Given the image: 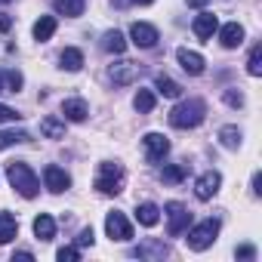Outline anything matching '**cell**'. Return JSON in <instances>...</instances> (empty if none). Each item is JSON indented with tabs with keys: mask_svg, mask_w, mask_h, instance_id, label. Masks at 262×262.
I'll list each match as a JSON object with an SVG mask.
<instances>
[{
	"mask_svg": "<svg viewBox=\"0 0 262 262\" xmlns=\"http://www.w3.org/2000/svg\"><path fill=\"white\" fill-rule=\"evenodd\" d=\"M204 117H207V102L204 99H185V102H179L170 111V126H176V129H194V126L204 123Z\"/></svg>",
	"mask_w": 262,
	"mask_h": 262,
	"instance_id": "6da1fadb",
	"label": "cell"
},
{
	"mask_svg": "<svg viewBox=\"0 0 262 262\" xmlns=\"http://www.w3.org/2000/svg\"><path fill=\"white\" fill-rule=\"evenodd\" d=\"M7 179H10V185L22 194V198H37V191H40V179L34 176V170L28 167V164H22V161H10L7 164Z\"/></svg>",
	"mask_w": 262,
	"mask_h": 262,
	"instance_id": "7a4b0ae2",
	"label": "cell"
},
{
	"mask_svg": "<svg viewBox=\"0 0 262 262\" xmlns=\"http://www.w3.org/2000/svg\"><path fill=\"white\" fill-rule=\"evenodd\" d=\"M96 188H99L102 194H120V191H123V167H120V164L105 161V164L99 167Z\"/></svg>",
	"mask_w": 262,
	"mask_h": 262,
	"instance_id": "3957f363",
	"label": "cell"
},
{
	"mask_svg": "<svg viewBox=\"0 0 262 262\" xmlns=\"http://www.w3.org/2000/svg\"><path fill=\"white\" fill-rule=\"evenodd\" d=\"M216 234H219V219H204V222H198L194 228H188V247L191 250H207V247H213V241H216Z\"/></svg>",
	"mask_w": 262,
	"mask_h": 262,
	"instance_id": "277c9868",
	"label": "cell"
},
{
	"mask_svg": "<svg viewBox=\"0 0 262 262\" xmlns=\"http://www.w3.org/2000/svg\"><path fill=\"white\" fill-rule=\"evenodd\" d=\"M164 213H167V231H170V237H179V234L188 231V225H191V210H188L185 204L170 201V204L164 207Z\"/></svg>",
	"mask_w": 262,
	"mask_h": 262,
	"instance_id": "5b68a950",
	"label": "cell"
},
{
	"mask_svg": "<svg viewBox=\"0 0 262 262\" xmlns=\"http://www.w3.org/2000/svg\"><path fill=\"white\" fill-rule=\"evenodd\" d=\"M129 40H133L139 50H151V47H158L161 34H158V28L148 25V22H133V25H129Z\"/></svg>",
	"mask_w": 262,
	"mask_h": 262,
	"instance_id": "8992f818",
	"label": "cell"
},
{
	"mask_svg": "<svg viewBox=\"0 0 262 262\" xmlns=\"http://www.w3.org/2000/svg\"><path fill=\"white\" fill-rule=\"evenodd\" d=\"M139 74H142L139 62H126V59L108 68V77H111L117 86H129V83H136V80H139Z\"/></svg>",
	"mask_w": 262,
	"mask_h": 262,
	"instance_id": "52a82bcc",
	"label": "cell"
},
{
	"mask_svg": "<svg viewBox=\"0 0 262 262\" xmlns=\"http://www.w3.org/2000/svg\"><path fill=\"white\" fill-rule=\"evenodd\" d=\"M105 234H108L111 241H129V237H133V225L126 222L123 213L114 210V213L105 216Z\"/></svg>",
	"mask_w": 262,
	"mask_h": 262,
	"instance_id": "ba28073f",
	"label": "cell"
},
{
	"mask_svg": "<svg viewBox=\"0 0 262 262\" xmlns=\"http://www.w3.org/2000/svg\"><path fill=\"white\" fill-rule=\"evenodd\" d=\"M142 145H145V161H148V164L164 161L167 151H170V139H167L164 133H148V136L142 139Z\"/></svg>",
	"mask_w": 262,
	"mask_h": 262,
	"instance_id": "9c48e42d",
	"label": "cell"
},
{
	"mask_svg": "<svg viewBox=\"0 0 262 262\" xmlns=\"http://www.w3.org/2000/svg\"><path fill=\"white\" fill-rule=\"evenodd\" d=\"M219 185H222V176H219L216 170H207V173L198 176V182H194V198H198V201H210V198H216Z\"/></svg>",
	"mask_w": 262,
	"mask_h": 262,
	"instance_id": "30bf717a",
	"label": "cell"
},
{
	"mask_svg": "<svg viewBox=\"0 0 262 262\" xmlns=\"http://www.w3.org/2000/svg\"><path fill=\"white\" fill-rule=\"evenodd\" d=\"M43 185H47L53 194H62V191H68V188H71V176H68L62 167L50 164V167L43 170Z\"/></svg>",
	"mask_w": 262,
	"mask_h": 262,
	"instance_id": "8fae6325",
	"label": "cell"
},
{
	"mask_svg": "<svg viewBox=\"0 0 262 262\" xmlns=\"http://www.w3.org/2000/svg\"><path fill=\"white\" fill-rule=\"evenodd\" d=\"M133 256L136 259H167L170 256V247L158 237H145L139 247H133Z\"/></svg>",
	"mask_w": 262,
	"mask_h": 262,
	"instance_id": "7c38bea8",
	"label": "cell"
},
{
	"mask_svg": "<svg viewBox=\"0 0 262 262\" xmlns=\"http://www.w3.org/2000/svg\"><path fill=\"white\" fill-rule=\"evenodd\" d=\"M176 59H179V65H182V71H188L191 77H198V74H204V56L201 53H194V50H188V47H182L179 53H176Z\"/></svg>",
	"mask_w": 262,
	"mask_h": 262,
	"instance_id": "4fadbf2b",
	"label": "cell"
},
{
	"mask_svg": "<svg viewBox=\"0 0 262 262\" xmlns=\"http://www.w3.org/2000/svg\"><path fill=\"white\" fill-rule=\"evenodd\" d=\"M216 28H219V22H216L213 13H201V16H194V22H191V31H194L201 40H210V37L216 34Z\"/></svg>",
	"mask_w": 262,
	"mask_h": 262,
	"instance_id": "5bb4252c",
	"label": "cell"
},
{
	"mask_svg": "<svg viewBox=\"0 0 262 262\" xmlns=\"http://www.w3.org/2000/svg\"><path fill=\"white\" fill-rule=\"evenodd\" d=\"M216 31H219V43H222L225 50H234V47L244 43V28H241L237 22H228V25H222V28H216Z\"/></svg>",
	"mask_w": 262,
	"mask_h": 262,
	"instance_id": "9a60e30c",
	"label": "cell"
},
{
	"mask_svg": "<svg viewBox=\"0 0 262 262\" xmlns=\"http://www.w3.org/2000/svg\"><path fill=\"white\" fill-rule=\"evenodd\" d=\"M62 114H65L68 120L80 123V120L90 117V105H86L83 99H65V102H62Z\"/></svg>",
	"mask_w": 262,
	"mask_h": 262,
	"instance_id": "2e32d148",
	"label": "cell"
},
{
	"mask_svg": "<svg viewBox=\"0 0 262 262\" xmlns=\"http://www.w3.org/2000/svg\"><path fill=\"white\" fill-rule=\"evenodd\" d=\"M136 219H139V225L151 228V225H158V222H161V207H158V204H151V201H145V204H139V207H136Z\"/></svg>",
	"mask_w": 262,
	"mask_h": 262,
	"instance_id": "e0dca14e",
	"label": "cell"
},
{
	"mask_svg": "<svg viewBox=\"0 0 262 262\" xmlns=\"http://www.w3.org/2000/svg\"><path fill=\"white\" fill-rule=\"evenodd\" d=\"M53 7H56V13L65 16V19H77V16H83V10H86V0H53Z\"/></svg>",
	"mask_w": 262,
	"mask_h": 262,
	"instance_id": "ac0fdd59",
	"label": "cell"
},
{
	"mask_svg": "<svg viewBox=\"0 0 262 262\" xmlns=\"http://www.w3.org/2000/svg\"><path fill=\"white\" fill-rule=\"evenodd\" d=\"M34 234H37V241H53L56 237V219L50 213H40L34 219Z\"/></svg>",
	"mask_w": 262,
	"mask_h": 262,
	"instance_id": "d6986e66",
	"label": "cell"
},
{
	"mask_svg": "<svg viewBox=\"0 0 262 262\" xmlns=\"http://www.w3.org/2000/svg\"><path fill=\"white\" fill-rule=\"evenodd\" d=\"M59 65H62L65 71H80V68H83V53H80L77 47H68V50L59 53Z\"/></svg>",
	"mask_w": 262,
	"mask_h": 262,
	"instance_id": "ffe728a7",
	"label": "cell"
},
{
	"mask_svg": "<svg viewBox=\"0 0 262 262\" xmlns=\"http://www.w3.org/2000/svg\"><path fill=\"white\" fill-rule=\"evenodd\" d=\"M22 142H31V133H25V129H0V151L22 145Z\"/></svg>",
	"mask_w": 262,
	"mask_h": 262,
	"instance_id": "44dd1931",
	"label": "cell"
},
{
	"mask_svg": "<svg viewBox=\"0 0 262 262\" xmlns=\"http://www.w3.org/2000/svg\"><path fill=\"white\" fill-rule=\"evenodd\" d=\"M22 90V74L13 68H0V93H19Z\"/></svg>",
	"mask_w": 262,
	"mask_h": 262,
	"instance_id": "7402d4cb",
	"label": "cell"
},
{
	"mask_svg": "<svg viewBox=\"0 0 262 262\" xmlns=\"http://www.w3.org/2000/svg\"><path fill=\"white\" fill-rule=\"evenodd\" d=\"M56 25H59L56 16H40V19L34 22V40H40V43L50 40V37L56 34Z\"/></svg>",
	"mask_w": 262,
	"mask_h": 262,
	"instance_id": "603a6c76",
	"label": "cell"
},
{
	"mask_svg": "<svg viewBox=\"0 0 262 262\" xmlns=\"http://www.w3.org/2000/svg\"><path fill=\"white\" fill-rule=\"evenodd\" d=\"M19 234V222L13 213H0V244H10Z\"/></svg>",
	"mask_w": 262,
	"mask_h": 262,
	"instance_id": "cb8c5ba5",
	"label": "cell"
},
{
	"mask_svg": "<svg viewBox=\"0 0 262 262\" xmlns=\"http://www.w3.org/2000/svg\"><path fill=\"white\" fill-rule=\"evenodd\" d=\"M40 133H43L47 139H65V120H59V117H43V120H40Z\"/></svg>",
	"mask_w": 262,
	"mask_h": 262,
	"instance_id": "d4e9b609",
	"label": "cell"
},
{
	"mask_svg": "<svg viewBox=\"0 0 262 262\" xmlns=\"http://www.w3.org/2000/svg\"><path fill=\"white\" fill-rule=\"evenodd\" d=\"M102 50H105V53L120 56V53L126 50V37H123L120 31H105V37H102Z\"/></svg>",
	"mask_w": 262,
	"mask_h": 262,
	"instance_id": "484cf974",
	"label": "cell"
},
{
	"mask_svg": "<svg viewBox=\"0 0 262 262\" xmlns=\"http://www.w3.org/2000/svg\"><path fill=\"white\" fill-rule=\"evenodd\" d=\"M155 86H158V93L167 96V99H179V96H182V86H179L173 77H167V74H158V77H155Z\"/></svg>",
	"mask_w": 262,
	"mask_h": 262,
	"instance_id": "4316f807",
	"label": "cell"
},
{
	"mask_svg": "<svg viewBox=\"0 0 262 262\" xmlns=\"http://www.w3.org/2000/svg\"><path fill=\"white\" fill-rule=\"evenodd\" d=\"M185 176H188V167H185V164H170V167H164V173H161V179L170 182V185H179Z\"/></svg>",
	"mask_w": 262,
	"mask_h": 262,
	"instance_id": "83f0119b",
	"label": "cell"
},
{
	"mask_svg": "<svg viewBox=\"0 0 262 262\" xmlns=\"http://www.w3.org/2000/svg\"><path fill=\"white\" fill-rule=\"evenodd\" d=\"M133 108H136L139 114H148V111L155 108V93H151V90H139V93L133 96Z\"/></svg>",
	"mask_w": 262,
	"mask_h": 262,
	"instance_id": "f1b7e54d",
	"label": "cell"
},
{
	"mask_svg": "<svg viewBox=\"0 0 262 262\" xmlns=\"http://www.w3.org/2000/svg\"><path fill=\"white\" fill-rule=\"evenodd\" d=\"M219 142L225 148H241V129L237 126H222L219 129Z\"/></svg>",
	"mask_w": 262,
	"mask_h": 262,
	"instance_id": "f546056e",
	"label": "cell"
},
{
	"mask_svg": "<svg viewBox=\"0 0 262 262\" xmlns=\"http://www.w3.org/2000/svg\"><path fill=\"white\" fill-rule=\"evenodd\" d=\"M247 71H250L253 77H259V74H262V47H259V43L250 50V59H247Z\"/></svg>",
	"mask_w": 262,
	"mask_h": 262,
	"instance_id": "4dcf8cb0",
	"label": "cell"
},
{
	"mask_svg": "<svg viewBox=\"0 0 262 262\" xmlns=\"http://www.w3.org/2000/svg\"><path fill=\"white\" fill-rule=\"evenodd\" d=\"M56 256H59V262H74V259H80V250L77 247H62Z\"/></svg>",
	"mask_w": 262,
	"mask_h": 262,
	"instance_id": "1f68e13d",
	"label": "cell"
},
{
	"mask_svg": "<svg viewBox=\"0 0 262 262\" xmlns=\"http://www.w3.org/2000/svg\"><path fill=\"white\" fill-rule=\"evenodd\" d=\"M22 114L16 111V108H10V105H4L0 102V123H7V120H19Z\"/></svg>",
	"mask_w": 262,
	"mask_h": 262,
	"instance_id": "d6a6232c",
	"label": "cell"
},
{
	"mask_svg": "<svg viewBox=\"0 0 262 262\" xmlns=\"http://www.w3.org/2000/svg\"><path fill=\"white\" fill-rule=\"evenodd\" d=\"M222 96H225V102H228L231 108H241V105H244V93H237V90H225Z\"/></svg>",
	"mask_w": 262,
	"mask_h": 262,
	"instance_id": "836d02e7",
	"label": "cell"
},
{
	"mask_svg": "<svg viewBox=\"0 0 262 262\" xmlns=\"http://www.w3.org/2000/svg\"><path fill=\"white\" fill-rule=\"evenodd\" d=\"M77 247H93V228H83L77 234Z\"/></svg>",
	"mask_w": 262,
	"mask_h": 262,
	"instance_id": "e575fe53",
	"label": "cell"
},
{
	"mask_svg": "<svg viewBox=\"0 0 262 262\" xmlns=\"http://www.w3.org/2000/svg\"><path fill=\"white\" fill-rule=\"evenodd\" d=\"M234 253H237V259H256V247H250V244H244V247H237Z\"/></svg>",
	"mask_w": 262,
	"mask_h": 262,
	"instance_id": "d590c367",
	"label": "cell"
},
{
	"mask_svg": "<svg viewBox=\"0 0 262 262\" xmlns=\"http://www.w3.org/2000/svg\"><path fill=\"white\" fill-rule=\"evenodd\" d=\"M10 28H13V16H7V13H4V16H0V34H7Z\"/></svg>",
	"mask_w": 262,
	"mask_h": 262,
	"instance_id": "8d00e7d4",
	"label": "cell"
},
{
	"mask_svg": "<svg viewBox=\"0 0 262 262\" xmlns=\"http://www.w3.org/2000/svg\"><path fill=\"white\" fill-rule=\"evenodd\" d=\"M253 194H262V176L253 173Z\"/></svg>",
	"mask_w": 262,
	"mask_h": 262,
	"instance_id": "74e56055",
	"label": "cell"
},
{
	"mask_svg": "<svg viewBox=\"0 0 262 262\" xmlns=\"http://www.w3.org/2000/svg\"><path fill=\"white\" fill-rule=\"evenodd\" d=\"M13 259H25V262H31V259H34V253H28V250H19Z\"/></svg>",
	"mask_w": 262,
	"mask_h": 262,
	"instance_id": "f35d334b",
	"label": "cell"
},
{
	"mask_svg": "<svg viewBox=\"0 0 262 262\" xmlns=\"http://www.w3.org/2000/svg\"><path fill=\"white\" fill-rule=\"evenodd\" d=\"M129 4H142V7H148V4H155V0H129Z\"/></svg>",
	"mask_w": 262,
	"mask_h": 262,
	"instance_id": "ab89813d",
	"label": "cell"
},
{
	"mask_svg": "<svg viewBox=\"0 0 262 262\" xmlns=\"http://www.w3.org/2000/svg\"><path fill=\"white\" fill-rule=\"evenodd\" d=\"M188 4H191V7H204V4H207V0H188Z\"/></svg>",
	"mask_w": 262,
	"mask_h": 262,
	"instance_id": "60d3db41",
	"label": "cell"
},
{
	"mask_svg": "<svg viewBox=\"0 0 262 262\" xmlns=\"http://www.w3.org/2000/svg\"><path fill=\"white\" fill-rule=\"evenodd\" d=\"M114 4H117V7H123V4H129V0H114Z\"/></svg>",
	"mask_w": 262,
	"mask_h": 262,
	"instance_id": "b9f144b4",
	"label": "cell"
},
{
	"mask_svg": "<svg viewBox=\"0 0 262 262\" xmlns=\"http://www.w3.org/2000/svg\"><path fill=\"white\" fill-rule=\"evenodd\" d=\"M0 4H7V0H0Z\"/></svg>",
	"mask_w": 262,
	"mask_h": 262,
	"instance_id": "7bdbcfd3",
	"label": "cell"
}]
</instances>
